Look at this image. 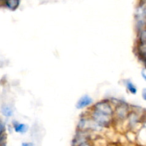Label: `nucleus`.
<instances>
[{
	"label": "nucleus",
	"instance_id": "nucleus-1",
	"mask_svg": "<svg viewBox=\"0 0 146 146\" xmlns=\"http://www.w3.org/2000/svg\"><path fill=\"white\" fill-rule=\"evenodd\" d=\"M94 120L98 123L99 125H107L109 124L110 121H111V118L110 115H105L101 113L97 112L95 111L94 113L93 114Z\"/></svg>",
	"mask_w": 146,
	"mask_h": 146
},
{
	"label": "nucleus",
	"instance_id": "nucleus-2",
	"mask_svg": "<svg viewBox=\"0 0 146 146\" xmlns=\"http://www.w3.org/2000/svg\"><path fill=\"white\" fill-rule=\"evenodd\" d=\"M95 108V111H97V112L101 113H104L107 115H110V116H111V115L112 114V109H111L109 104H108L107 103H98V104H97L96 105Z\"/></svg>",
	"mask_w": 146,
	"mask_h": 146
},
{
	"label": "nucleus",
	"instance_id": "nucleus-3",
	"mask_svg": "<svg viewBox=\"0 0 146 146\" xmlns=\"http://www.w3.org/2000/svg\"><path fill=\"white\" fill-rule=\"evenodd\" d=\"M92 103V99L88 96H83L81 99L78 101V104H77L76 107L77 108H82L84 107L90 105Z\"/></svg>",
	"mask_w": 146,
	"mask_h": 146
},
{
	"label": "nucleus",
	"instance_id": "nucleus-4",
	"mask_svg": "<svg viewBox=\"0 0 146 146\" xmlns=\"http://www.w3.org/2000/svg\"><path fill=\"white\" fill-rule=\"evenodd\" d=\"M14 129L17 133H24L27 131V127L24 124H16L14 125Z\"/></svg>",
	"mask_w": 146,
	"mask_h": 146
},
{
	"label": "nucleus",
	"instance_id": "nucleus-5",
	"mask_svg": "<svg viewBox=\"0 0 146 146\" xmlns=\"http://www.w3.org/2000/svg\"><path fill=\"white\" fill-rule=\"evenodd\" d=\"M118 111V114L121 118H125V115H127V109L124 106H120L119 108L117 109Z\"/></svg>",
	"mask_w": 146,
	"mask_h": 146
},
{
	"label": "nucleus",
	"instance_id": "nucleus-6",
	"mask_svg": "<svg viewBox=\"0 0 146 146\" xmlns=\"http://www.w3.org/2000/svg\"><path fill=\"white\" fill-rule=\"evenodd\" d=\"M7 6L10 8L11 9H15L17 7H18L19 4V1H7Z\"/></svg>",
	"mask_w": 146,
	"mask_h": 146
},
{
	"label": "nucleus",
	"instance_id": "nucleus-7",
	"mask_svg": "<svg viewBox=\"0 0 146 146\" xmlns=\"http://www.w3.org/2000/svg\"><path fill=\"white\" fill-rule=\"evenodd\" d=\"M1 111L6 116H11L12 115V110L7 106H4L1 109Z\"/></svg>",
	"mask_w": 146,
	"mask_h": 146
},
{
	"label": "nucleus",
	"instance_id": "nucleus-8",
	"mask_svg": "<svg viewBox=\"0 0 146 146\" xmlns=\"http://www.w3.org/2000/svg\"><path fill=\"white\" fill-rule=\"evenodd\" d=\"M127 86H128V90H129L132 94H135V93H136V88H135V87L134 86L133 84L132 83L128 81V82H127Z\"/></svg>",
	"mask_w": 146,
	"mask_h": 146
},
{
	"label": "nucleus",
	"instance_id": "nucleus-9",
	"mask_svg": "<svg viewBox=\"0 0 146 146\" xmlns=\"http://www.w3.org/2000/svg\"><path fill=\"white\" fill-rule=\"evenodd\" d=\"M77 146H91V145H90V144L88 143L85 142V143H83L79 144V145H77Z\"/></svg>",
	"mask_w": 146,
	"mask_h": 146
},
{
	"label": "nucleus",
	"instance_id": "nucleus-10",
	"mask_svg": "<svg viewBox=\"0 0 146 146\" xmlns=\"http://www.w3.org/2000/svg\"><path fill=\"white\" fill-rule=\"evenodd\" d=\"M22 146H34L32 143H22Z\"/></svg>",
	"mask_w": 146,
	"mask_h": 146
}]
</instances>
